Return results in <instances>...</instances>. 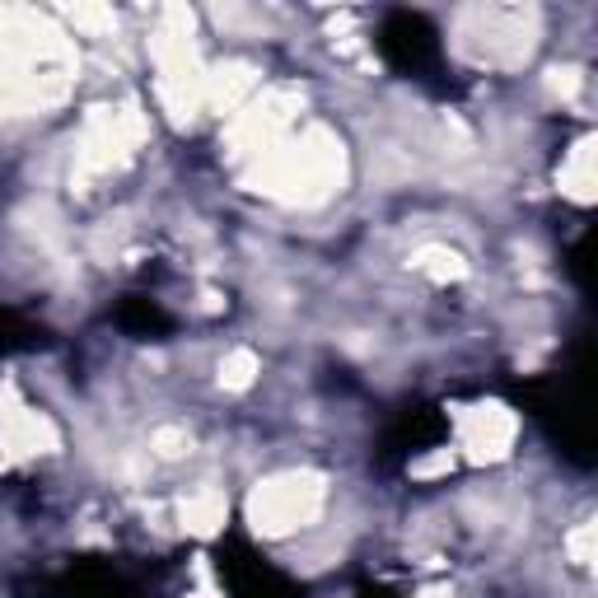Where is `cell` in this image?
I'll return each mask as SVG.
<instances>
[{
  "mask_svg": "<svg viewBox=\"0 0 598 598\" xmlns=\"http://www.w3.org/2000/svg\"><path fill=\"white\" fill-rule=\"evenodd\" d=\"M150 453H160V459H183V453H192V435L183 426H154Z\"/></svg>",
  "mask_w": 598,
  "mask_h": 598,
  "instance_id": "9",
  "label": "cell"
},
{
  "mask_svg": "<svg viewBox=\"0 0 598 598\" xmlns=\"http://www.w3.org/2000/svg\"><path fill=\"white\" fill-rule=\"evenodd\" d=\"M253 89H258V71L248 61H225V66L207 71V103L215 113H234Z\"/></svg>",
  "mask_w": 598,
  "mask_h": 598,
  "instance_id": "4",
  "label": "cell"
},
{
  "mask_svg": "<svg viewBox=\"0 0 598 598\" xmlns=\"http://www.w3.org/2000/svg\"><path fill=\"white\" fill-rule=\"evenodd\" d=\"M258 374H262V360H258V351H248V346H234V351L220 360V384H225L229 393L253 388Z\"/></svg>",
  "mask_w": 598,
  "mask_h": 598,
  "instance_id": "6",
  "label": "cell"
},
{
  "mask_svg": "<svg viewBox=\"0 0 598 598\" xmlns=\"http://www.w3.org/2000/svg\"><path fill=\"white\" fill-rule=\"evenodd\" d=\"M589 183H594V173H589V140H585V146H575V154L561 169V192H571L575 201H589L594 197Z\"/></svg>",
  "mask_w": 598,
  "mask_h": 598,
  "instance_id": "8",
  "label": "cell"
},
{
  "mask_svg": "<svg viewBox=\"0 0 598 598\" xmlns=\"http://www.w3.org/2000/svg\"><path fill=\"white\" fill-rule=\"evenodd\" d=\"M323 510V482L313 472H281V477L258 482L248 496V519L266 538H286V533L313 524Z\"/></svg>",
  "mask_w": 598,
  "mask_h": 598,
  "instance_id": "2",
  "label": "cell"
},
{
  "mask_svg": "<svg viewBox=\"0 0 598 598\" xmlns=\"http://www.w3.org/2000/svg\"><path fill=\"white\" fill-rule=\"evenodd\" d=\"M346 173V150L333 132L309 127L299 132V140L290 146H272L266 160H258V183L262 192H272L281 201H323L341 187Z\"/></svg>",
  "mask_w": 598,
  "mask_h": 598,
  "instance_id": "1",
  "label": "cell"
},
{
  "mask_svg": "<svg viewBox=\"0 0 598 598\" xmlns=\"http://www.w3.org/2000/svg\"><path fill=\"white\" fill-rule=\"evenodd\" d=\"M71 24L75 28H89V34H108V28H117V14L113 10H99V5H75L71 10Z\"/></svg>",
  "mask_w": 598,
  "mask_h": 598,
  "instance_id": "10",
  "label": "cell"
},
{
  "mask_svg": "<svg viewBox=\"0 0 598 598\" xmlns=\"http://www.w3.org/2000/svg\"><path fill=\"white\" fill-rule=\"evenodd\" d=\"M412 266H416V272H426L431 281H459V276H468V262L453 253V248H445V244H426L412 258Z\"/></svg>",
  "mask_w": 598,
  "mask_h": 598,
  "instance_id": "7",
  "label": "cell"
},
{
  "mask_svg": "<svg viewBox=\"0 0 598 598\" xmlns=\"http://www.w3.org/2000/svg\"><path fill=\"white\" fill-rule=\"evenodd\" d=\"M225 491H215V486H197V491L183 496V528L192 533H215L225 524Z\"/></svg>",
  "mask_w": 598,
  "mask_h": 598,
  "instance_id": "5",
  "label": "cell"
},
{
  "mask_svg": "<svg viewBox=\"0 0 598 598\" xmlns=\"http://www.w3.org/2000/svg\"><path fill=\"white\" fill-rule=\"evenodd\" d=\"M514 435H519V421L506 412V407H496V402L477 407V412L463 416V449H468V459H477V463L506 459Z\"/></svg>",
  "mask_w": 598,
  "mask_h": 598,
  "instance_id": "3",
  "label": "cell"
},
{
  "mask_svg": "<svg viewBox=\"0 0 598 598\" xmlns=\"http://www.w3.org/2000/svg\"><path fill=\"white\" fill-rule=\"evenodd\" d=\"M547 89L561 94V99H571V94L580 89V71L575 66H552L547 71Z\"/></svg>",
  "mask_w": 598,
  "mask_h": 598,
  "instance_id": "11",
  "label": "cell"
}]
</instances>
